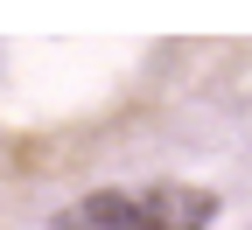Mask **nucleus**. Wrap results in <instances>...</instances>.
Wrapping results in <instances>:
<instances>
[{
  "mask_svg": "<svg viewBox=\"0 0 252 230\" xmlns=\"http://www.w3.org/2000/svg\"><path fill=\"white\" fill-rule=\"evenodd\" d=\"M210 216H217L210 188L154 181V188H98L84 203H70L49 230H203Z\"/></svg>",
  "mask_w": 252,
  "mask_h": 230,
  "instance_id": "f257e3e1",
  "label": "nucleus"
}]
</instances>
